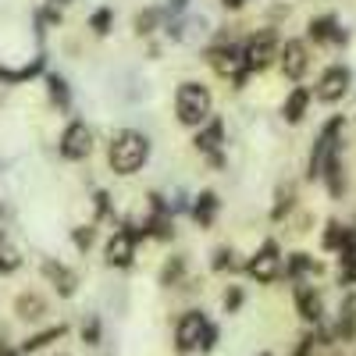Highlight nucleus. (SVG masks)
I'll list each match as a JSON object with an SVG mask.
<instances>
[{
  "label": "nucleus",
  "instance_id": "obj_1",
  "mask_svg": "<svg viewBox=\"0 0 356 356\" xmlns=\"http://www.w3.org/2000/svg\"><path fill=\"white\" fill-rule=\"evenodd\" d=\"M111 168L118 175H132L146 164V157H150V143H146V136L139 132H118L111 139Z\"/></svg>",
  "mask_w": 356,
  "mask_h": 356
},
{
  "label": "nucleus",
  "instance_id": "obj_35",
  "mask_svg": "<svg viewBox=\"0 0 356 356\" xmlns=\"http://www.w3.org/2000/svg\"><path fill=\"white\" fill-rule=\"evenodd\" d=\"M171 4H175V11H178V8H186V0H171Z\"/></svg>",
  "mask_w": 356,
  "mask_h": 356
},
{
  "label": "nucleus",
  "instance_id": "obj_7",
  "mask_svg": "<svg viewBox=\"0 0 356 356\" xmlns=\"http://www.w3.org/2000/svg\"><path fill=\"white\" fill-rule=\"evenodd\" d=\"M207 321L200 310H189L182 321H178V335H175V346L182 349V353H189V349H196L200 346V339H203V332H207Z\"/></svg>",
  "mask_w": 356,
  "mask_h": 356
},
{
  "label": "nucleus",
  "instance_id": "obj_8",
  "mask_svg": "<svg viewBox=\"0 0 356 356\" xmlns=\"http://www.w3.org/2000/svg\"><path fill=\"white\" fill-rule=\"evenodd\" d=\"M89 150H93V136H89V129H86L82 122H72V125L65 129V136H61V154H65L68 161H79V157H86Z\"/></svg>",
  "mask_w": 356,
  "mask_h": 356
},
{
  "label": "nucleus",
  "instance_id": "obj_31",
  "mask_svg": "<svg viewBox=\"0 0 356 356\" xmlns=\"http://www.w3.org/2000/svg\"><path fill=\"white\" fill-rule=\"evenodd\" d=\"M214 267L221 271V267H232V250H218L214 253Z\"/></svg>",
  "mask_w": 356,
  "mask_h": 356
},
{
  "label": "nucleus",
  "instance_id": "obj_12",
  "mask_svg": "<svg viewBox=\"0 0 356 356\" xmlns=\"http://www.w3.org/2000/svg\"><path fill=\"white\" fill-rule=\"evenodd\" d=\"M296 307H300V317L303 321H321V296L310 289V285H296Z\"/></svg>",
  "mask_w": 356,
  "mask_h": 356
},
{
  "label": "nucleus",
  "instance_id": "obj_20",
  "mask_svg": "<svg viewBox=\"0 0 356 356\" xmlns=\"http://www.w3.org/2000/svg\"><path fill=\"white\" fill-rule=\"evenodd\" d=\"M18 264H22V257H18V253L8 246V239H4V235H0V271H4V275H11Z\"/></svg>",
  "mask_w": 356,
  "mask_h": 356
},
{
  "label": "nucleus",
  "instance_id": "obj_26",
  "mask_svg": "<svg viewBox=\"0 0 356 356\" xmlns=\"http://www.w3.org/2000/svg\"><path fill=\"white\" fill-rule=\"evenodd\" d=\"M82 339H86L89 346H97V339H100V321H97V317H89V321H86V328H82Z\"/></svg>",
  "mask_w": 356,
  "mask_h": 356
},
{
  "label": "nucleus",
  "instance_id": "obj_23",
  "mask_svg": "<svg viewBox=\"0 0 356 356\" xmlns=\"http://www.w3.org/2000/svg\"><path fill=\"white\" fill-rule=\"evenodd\" d=\"M65 335V328H61V324H57V328H50V332H43V335H33V339H29L25 342V349L29 353H33V349H40V346H47V342H54V339H61Z\"/></svg>",
  "mask_w": 356,
  "mask_h": 356
},
{
  "label": "nucleus",
  "instance_id": "obj_2",
  "mask_svg": "<svg viewBox=\"0 0 356 356\" xmlns=\"http://www.w3.org/2000/svg\"><path fill=\"white\" fill-rule=\"evenodd\" d=\"M175 107H178V122L182 125H203L211 118V93L196 82H182L178 86V97H175Z\"/></svg>",
  "mask_w": 356,
  "mask_h": 356
},
{
  "label": "nucleus",
  "instance_id": "obj_13",
  "mask_svg": "<svg viewBox=\"0 0 356 356\" xmlns=\"http://www.w3.org/2000/svg\"><path fill=\"white\" fill-rule=\"evenodd\" d=\"M221 132H225V125H221V122H211V125H207V129L196 136V146H200L203 154H211V157H214V164H221V154H218Z\"/></svg>",
  "mask_w": 356,
  "mask_h": 356
},
{
  "label": "nucleus",
  "instance_id": "obj_11",
  "mask_svg": "<svg viewBox=\"0 0 356 356\" xmlns=\"http://www.w3.org/2000/svg\"><path fill=\"white\" fill-rule=\"evenodd\" d=\"M282 68H285L289 79H300V75L307 72V47H303L300 40H289V43L282 47Z\"/></svg>",
  "mask_w": 356,
  "mask_h": 356
},
{
  "label": "nucleus",
  "instance_id": "obj_32",
  "mask_svg": "<svg viewBox=\"0 0 356 356\" xmlns=\"http://www.w3.org/2000/svg\"><path fill=\"white\" fill-rule=\"evenodd\" d=\"M239 303H243V292H239V289H232V292L225 296V310H235Z\"/></svg>",
  "mask_w": 356,
  "mask_h": 356
},
{
  "label": "nucleus",
  "instance_id": "obj_19",
  "mask_svg": "<svg viewBox=\"0 0 356 356\" xmlns=\"http://www.w3.org/2000/svg\"><path fill=\"white\" fill-rule=\"evenodd\" d=\"M321 175H328V189H332V196H339L342 193V164H339V157H332L328 164H324Z\"/></svg>",
  "mask_w": 356,
  "mask_h": 356
},
{
  "label": "nucleus",
  "instance_id": "obj_6",
  "mask_svg": "<svg viewBox=\"0 0 356 356\" xmlns=\"http://www.w3.org/2000/svg\"><path fill=\"white\" fill-rule=\"evenodd\" d=\"M271 57H275V33H260L246 43L243 65H246V72H260V68L271 65Z\"/></svg>",
  "mask_w": 356,
  "mask_h": 356
},
{
  "label": "nucleus",
  "instance_id": "obj_30",
  "mask_svg": "<svg viewBox=\"0 0 356 356\" xmlns=\"http://www.w3.org/2000/svg\"><path fill=\"white\" fill-rule=\"evenodd\" d=\"M214 339H218V328H214V324H207V332L200 339V349H214Z\"/></svg>",
  "mask_w": 356,
  "mask_h": 356
},
{
  "label": "nucleus",
  "instance_id": "obj_37",
  "mask_svg": "<svg viewBox=\"0 0 356 356\" xmlns=\"http://www.w3.org/2000/svg\"><path fill=\"white\" fill-rule=\"evenodd\" d=\"M264 356H267V353H264Z\"/></svg>",
  "mask_w": 356,
  "mask_h": 356
},
{
  "label": "nucleus",
  "instance_id": "obj_33",
  "mask_svg": "<svg viewBox=\"0 0 356 356\" xmlns=\"http://www.w3.org/2000/svg\"><path fill=\"white\" fill-rule=\"evenodd\" d=\"M89 239H93V232H89V228L86 232H75V243L79 246H89Z\"/></svg>",
  "mask_w": 356,
  "mask_h": 356
},
{
  "label": "nucleus",
  "instance_id": "obj_36",
  "mask_svg": "<svg viewBox=\"0 0 356 356\" xmlns=\"http://www.w3.org/2000/svg\"><path fill=\"white\" fill-rule=\"evenodd\" d=\"M0 356H18V353H11V349H0Z\"/></svg>",
  "mask_w": 356,
  "mask_h": 356
},
{
  "label": "nucleus",
  "instance_id": "obj_18",
  "mask_svg": "<svg viewBox=\"0 0 356 356\" xmlns=\"http://www.w3.org/2000/svg\"><path fill=\"white\" fill-rule=\"evenodd\" d=\"M353 332H356V300H346V307L339 314V335L353 339Z\"/></svg>",
  "mask_w": 356,
  "mask_h": 356
},
{
  "label": "nucleus",
  "instance_id": "obj_9",
  "mask_svg": "<svg viewBox=\"0 0 356 356\" xmlns=\"http://www.w3.org/2000/svg\"><path fill=\"white\" fill-rule=\"evenodd\" d=\"M346 89H349V72L346 68H328V72L321 75V82H317V97L324 104H335Z\"/></svg>",
  "mask_w": 356,
  "mask_h": 356
},
{
  "label": "nucleus",
  "instance_id": "obj_24",
  "mask_svg": "<svg viewBox=\"0 0 356 356\" xmlns=\"http://www.w3.org/2000/svg\"><path fill=\"white\" fill-rule=\"evenodd\" d=\"M310 267H314V271H317V264L307 257V253H292V260H289V275H300V271H310Z\"/></svg>",
  "mask_w": 356,
  "mask_h": 356
},
{
  "label": "nucleus",
  "instance_id": "obj_17",
  "mask_svg": "<svg viewBox=\"0 0 356 356\" xmlns=\"http://www.w3.org/2000/svg\"><path fill=\"white\" fill-rule=\"evenodd\" d=\"M214 214H218V196H214V193H200V196H196V207H193V218H196L200 225H211Z\"/></svg>",
  "mask_w": 356,
  "mask_h": 356
},
{
  "label": "nucleus",
  "instance_id": "obj_14",
  "mask_svg": "<svg viewBox=\"0 0 356 356\" xmlns=\"http://www.w3.org/2000/svg\"><path fill=\"white\" fill-rule=\"evenodd\" d=\"M310 36H314L317 43H324V40H335V43H342V40H346V33L335 25V18H332V15L314 18V22H310Z\"/></svg>",
  "mask_w": 356,
  "mask_h": 356
},
{
  "label": "nucleus",
  "instance_id": "obj_28",
  "mask_svg": "<svg viewBox=\"0 0 356 356\" xmlns=\"http://www.w3.org/2000/svg\"><path fill=\"white\" fill-rule=\"evenodd\" d=\"M289 203H292V189H282L278 193V207H275V218H282L289 211Z\"/></svg>",
  "mask_w": 356,
  "mask_h": 356
},
{
  "label": "nucleus",
  "instance_id": "obj_16",
  "mask_svg": "<svg viewBox=\"0 0 356 356\" xmlns=\"http://www.w3.org/2000/svg\"><path fill=\"white\" fill-rule=\"evenodd\" d=\"M307 104H310V93L307 89H292V97L285 100V122H303V111H307Z\"/></svg>",
  "mask_w": 356,
  "mask_h": 356
},
{
  "label": "nucleus",
  "instance_id": "obj_22",
  "mask_svg": "<svg viewBox=\"0 0 356 356\" xmlns=\"http://www.w3.org/2000/svg\"><path fill=\"white\" fill-rule=\"evenodd\" d=\"M18 314L22 317H40L43 314V300H36V296H22V300H18Z\"/></svg>",
  "mask_w": 356,
  "mask_h": 356
},
{
  "label": "nucleus",
  "instance_id": "obj_3",
  "mask_svg": "<svg viewBox=\"0 0 356 356\" xmlns=\"http://www.w3.org/2000/svg\"><path fill=\"white\" fill-rule=\"evenodd\" d=\"M339 129H342V118H332L328 125H324V132H321V139L314 143V154H310V178H321V171H324V164H328L332 157H335V136H339Z\"/></svg>",
  "mask_w": 356,
  "mask_h": 356
},
{
  "label": "nucleus",
  "instance_id": "obj_4",
  "mask_svg": "<svg viewBox=\"0 0 356 356\" xmlns=\"http://www.w3.org/2000/svg\"><path fill=\"white\" fill-rule=\"evenodd\" d=\"M246 271H250L257 282H275V278L282 275V253H278V246L267 239V243L257 250V257L246 264Z\"/></svg>",
  "mask_w": 356,
  "mask_h": 356
},
{
  "label": "nucleus",
  "instance_id": "obj_5",
  "mask_svg": "<svg viewBox=\"0 0 356 356\" xmlns=\"http://www.w3.org/2000/svg\"><path fill=\"white\" fill-rule=\"evenodd\" d=\"M143 232H136V228H118L114 235H111V243H107V264L111 267H129L132 264V257H136V239H139Z\"/></svg>",
  "mask_w": 356,
  "mask_h": 356
},
{
  "label": "nucleus",
  "instance_id": "obj_29",
  "mask_svg": "<svg viewBox=\"0 0 356 356\" xmlns=\"http://www.w3.org/2000/svg\"><path fill=\"white\" fill-rule=\"evenodd\" d=\"M178 275H182V260H175V264H168V267H164V285H171Z\"/></svg>",
  "mask_w": 356,
  "mask_h": 356
},
{
  "label": "nucleus",
  "instance_id": "obj_15",
  "mask_svg": "<svg viewBox=\"0 0 356 356\" xmlns=\"http://www.w3.org/2000/svg\"><path fill=\"white\" fill-rule=\"evenodd\" d=\"M43 275H47L50 282H57V289H61V296H72V292H75V275L68 271V267L54 264V260H47V264H43Z\"/></svg>",
  "mask_w": 356,
  "mask_h": 356
},
{
  "label": "nucleus",
  "instance_id": "obj_27",
  "mask_svg": "<svg viewBox=\"0 0 356 356\" xmlns=\"http://www.w3.org/2000/svg\"><path fill=\"white\" fill-rule=\"evenodd\" d=\"M107 29H111V11L104 8V11H97V15H93V33H100V36H104Z\"/></svg>",
  "mask_w": 356,
  "mask_h": 356
},
{
  "label": "nucleus",
  "instance_id": "obj_34",
  "mask_svg": "<svg viewBox=\"0 0 356 356\" xmlns=\"http://www.w3.org/2000/svg\"><path fill=\"white\" fill-rule=\"evenodd\" d=\"M221 4H225V8H243L246 0H221Z\"/></svg>",
  "mask_w": 356,
  "mask_h": 356
},
{
  "label": "nucleus",
  "instance_id": "obj_21",
  "mask_svg": "<svg viewBox=\"0 0 356 356\" xmlns=\"http://www.w3.org/2000/svg\"><path fill=\"white\" fill-rule=\"evenodd\" d=\"M342 239H346V228H342L339 221H328V232H324V246H328V250H339Z\"/></svg>",
  "mask_w": 356,
  "mask_h": 356
},
{
  "label": "nucleus",
  "instance_id": "obj_10",
  "mask_svg": "<svg viewBox=\"0 0 356 356\" xmlns=\"http://www.w3.org/2000/svg\"><path fill=\"white\" fill-rule=\"evenodd\" d=\"M211 57H214V68H218L221 75H232L235 82L243 86V79H246V65H243V50H235V47H221V50H214Z\"/></svg>",
  "mask_w": 356,
  "mask_h": 356
},
{
  "label": "nucleus",
  "instance_id": "obj_25",
  "mask_svg": "<svg viewBox=\"0 0 356 356\" xmlns=\"http://www.w3.org/2000/svg\"><path fill=\"white\" fill-rule=\"evenodd\" d=\"M50 97L61 104V107H68V86H65V79H57V75H50Z\"/></svg>",
  "mask_w": 356,
  "mask_h": 356
}]
</instances>
